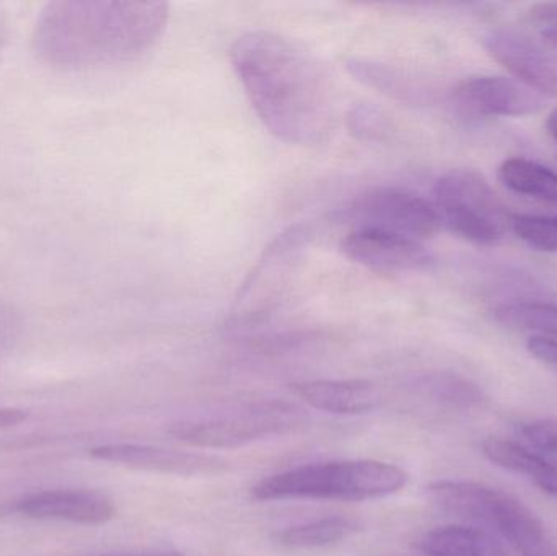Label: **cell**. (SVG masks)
Wrapping results in <instances>:
<instances>
[{
    "label": "cell",
    "instance_id": "8",
    "mask_svg": "<svg viewBox=\"0 0 557 556\" xmlns=\"http://www.w3.org/2000/svg\"><path fill=\"white\" fill-rule=\"evenodd\" d=\"M343 218L352 228H379L418 242L434 237L442 227L434 201L395 186L367 189L350 202Z\"/></svg>",
    "mask_w": 557,
    "mask_h": 556
},
{
    "label": "cell",
    "instance_id": "23",
    "mask_svg": "<svg viewBox=\"0 0 557 556\" xmlns=\"http://www.w3.org/2000/svg\"><path fill=\"white\" fill-rule=\"evenodd\" d=\"M522 440L529 444V449L543 457H557V418H540V420L523 423L519 428Z\"/></svg>",
    "mask_w": 557,
    "mask_h": 556
},
{
    "label": "cell",
    "instance_id": "14",
    "mask_svg": "<svg viewBox=\"0 0 557 556\" xmlns=\"http://www.w3.org/2000/svg\"><path fill=\"white\" fill-rule=\"evenodd\" d=\"M294 391L310 407L333 415L370 413L382 400L379 388L362 379L300 382Z\"/></svg>",
    "mask_w": 557,
    "mask_h": 556
},
{
    "label": "cell",
    "instance_id": "16",
    "mask_svg": "<svg viewBox=\"0 0 557 556\" xmlns=\"http://www.w3.org/2000/svg\"><path fill=\"white\" fill-rule=\"evenodd\" d=\"M419 551L428 556H510L491 532L465 526L428 532L419 542Z\"/></svg>",
    "mask_w": 557,
    "mask_h": 556
},
{
    "label": "cell",
    "instance_id": "1",
    "mask_svg": "<svg viewBox=\"0 0 557 556\" xmlns=\"http://www.w3.org/2000/svg\"><path fill=\"white\" fill-rule=\"evenodd\" d=\"M231 62L268 131L292 146H318L336 126V91L326 69L287 36L253 29L235 39Z\"/></svg>",
    "mask_w": 557,
    "mask_h": 556
},
{
    "label": "cell",
    "instance_id": "19",
    "mask_svg": "<svg viewBox=\"0 0 557 556\" xmlns=\"http://www.w3.org/2000/svg\"><path fill=\"white\" fill-rule=\"evenodd\" d=\"M496 319L510 329L542 333L557 339V306L546 302H512L497 307Z\"/></svg>",
    "mask_w": 557,
    "mask_h": 556
},
{
    "label": "cell",
    "instance_id": "5",
    "mask_svg": "<svg viewBox=\"0 0 557 556\" xmlns=\"http://www.w3.org/2000/svg\"><path fill=\"white\" fill-rule=\"evenodd\" d=\"M429 498L442 511L493 529L520 555L546 541L539 516L509 493L473 482L432 483Z\"/></svg>",
    "mask_w": 557,
    "mask_h": 556
},
{
    "label": "cell",
    "instance_id": "13",
    "mask_svg": "<svg viewBox=\"0 0 557 556\" xmlns=\"http://www.w3.org/2000/svg\"><path fill=\"white\" fill-rule=\"evenodd\" d=\"M20 515L39 521L101 526L116 515L114 503L107 495L90 490H49L23 496L15 506Z\"/></svg>",
    "mask_w": 557,
    "mask_h": 556
},
{
    "label": "cell",
    "instance_id": "4",
    "mask_svg": "<svg viewBox=\"0 0 557 556\" xmlns=\"http://www.w3.org/2000/svg\"><path fill=\"white\" fill-rule=\"evenodd\" d=\"M311 238L310 225L294 224L270 242L232 302L228 332L250 333L277 316L300 277Z\"/></svg>",
    "mask_w": 557,
    "mask_h": 556
},
{
    "label": "cell",
    "instance_id": "6",
    "mask_svg": "<svg viewBox=\"0 0 557 556\" xmlns=\"http://www.w3.org/2000/svg\"><path fill=\"white\" fill-rule=\"evenodd\" d=\"M307 413L297 404L261 400L214 417L173 423L170 434L199 449H237L264 437L281 436L304 427Z\"/></svg>",
    "mask_w": 557,
    "mask_h": 556
},
{
    "label": "cell",
    "instance_id": "20",
    "mask_svg": "<svg viewBox=\"0 0 557 556\" xmlns=\"http://www.w3.org/2000/svg\"><path fill=\"white\" fill-rule=\"evenodd\" d=\"M419 387L432 400L441 404L450 405V407L470 408L480 404L483 394L476 385L471 384L467 379L460 375L448 374V372H438V374L425 375Z\"/></svg>",
    "mask_w": 557,
    "mask_h": 556
},
{
    "label": "cell",
    "instance_id": "28",
    "mask_svg": "<svg viewBox=\"0 0 557 556\" xmlns=\"http://www.w3.org/2000/svg\"><path fill=\"white\" fill-rule=\"evenodd\" d=\"M10 35V20L9 12L5 7L0 3V61H2L3 52H5L7 45H9Z\"/></svg>",
    "mask_w": 557,
    "mask_h": 556
},
{
    "label": "cell",
    "instance_id": "27",
    "mask_svg": "<svg viewBox=\"0 0 557 556\" xmlns=\"http://www.w3.org/2000/svg\"><path fill=\"white\" fill-rule=\"evenodd\" d=\"M26 418H28V413L18 408H0V430L18 427L26 421Z\"/></svg>",
    "mask_w": 557,
    "mask_h": 556
},
{
    "label": "cell",
    "instance_id": "29",
    "mask_svg": "<svg viewBox=\"0 0 557 556\" xmlns=\"http://www.w3.org/2000/svg\"><path fill=\"white\" fill-rule=\"evenodd\" d=\"M522 556H557V548L555 545L549 544L548 541H545L536 545V547L530 548Z\"/></svg>",
    "mask_w": 557,
    "mask_h": 556
},
{
    "label": "cell",
    "instance_id": "18",
    "mask_svg": "<svg viewBox=\"0 0 557 556\" xmlns=\"http://www.w3.org/2000/svg\"><path fill=\"white\" fill-rule=\"evenodd\" d=\"M359 531V522L344 516L317 519L292 526L274 535V541L292 551H314V548L331 547L346 541Z\"/></svg>",
    "mask_w": 557,
    "mask_h": 556
},
{
    "label": "cell",
    "instance_id": "25",
    "mask_svg": "<svg viewBox=\"0 0 557 556\" xmlns=\"http://www.w3.org/2000/svg\"><path fill=\"white\" fill-rule=\"evenodd\" d=\"M527 348L539 361L557 368V339L545 336H532L527 343Z\"/></svg>",
    "mask_w": 557,
    "mask_h": 556
},
{
    "label": "cell",
    "instance_id": "24",
    "mask_svg": "<svg viewBox=\"0 0 557 556\" xmlns=\"http://www.w3.org/2000/svg\"><path fill=\"white\" fill-rule=\"evenodd\" d=\"M20 332V319L7 300L0 299V353L15 343Z\"/></svg>",
    "mask_w": 557,
    "mask_h": 556
},
{
    "label": "cell",
    "instance_id": "9",
    "mask_svg": "<svg viewBox=\"0 0 557 556\" xmlns=\"http://www.w3.org/2000/svg\"><path fill=\"white\" fill-rule=\"evenodd\" d=\"M339 248L344 257L376 273H409L432 264L431 251L422 242L379 228H352Z\"/></svg>",
    "mask_w": 557,
    "mask_h": 556
},
{
    "label": "cell",
    "instance_id": "30",
    "mask_svg": "<svg viewBox=\"0 0 557 556\" xmlns=\"http://www.w3.org/2000/svg\"><path fill=\"white\" fill-rule=\"evenodd\" d=\"M543 38L548 42L552 48L557 49V26H548V28H542Z\"/></svg>",
    "mask_w": 557,
    "mask_h": 556
},
{
    "label": "cell",
    "instance_id": "7",
    "mask_svg": "<svg viewBox=\"0 0 557 556\" xmlns=\"http://www.w3.org/2000/svg\"><path fill=\"white\" fill-rule=\"evenodd\" d=\"M434 196L441 224L471 244H497L510 228L512 215L476 170L444 173L435 183Z\"/></svg>",
    "mask_w": 557,
    "mask_h": 556
},
{
    "label": "cell",
    "instance_id": "10",
    "mask_svg": "<svg viewBox=\"0 0 557 556\" xmlns=\"http://www.w3.org/2000/svg\"><path fill=\"white\" fill-rule=\"evenodd\" d=\"M451 103L470 116L517 118L539 113L543 100L516 78L473 75L451 91Z\"/></svg>",
    "mask_w": 557,
    "mask_h": 556
},
{
    "label": "cell",
    "instance_id": "15",
    "mask_svg": "<svg viewBox=\"0 0 557 556\" xmlns=\"http://www.w3.org/2000/svg\"><path fill=\"white\" fill-rule=\"evenodd\" d=\"M483 454L494 466L527 477L542 492L557 498V466H553L545 457L500 437H487L483 443Z\"/></svg>",
    "mask_w": 557,
    "mask_h": 556
},
{
    "label": "cell",
    "instance_id": "26",
    "mask_svg": "<svg viewBox=\"0 0 557 556\" xmlns=\"http://www.w3.org/2000/svg\"><path fill=\"white\" fill-rule=\"evenodd\" d=\"M530 16L542 28L557 26V2L536 3L530 12Z\"/></svg>",
    "mask_w": 557,
    "mask_h": 556
},
{
    "label": "cell",
    "instance_id": "22",
    "mask_svg": "<svg viewBox=\"0 0 557 556\" xmlns=\"http://www.w3.org/2000/svg\"><path fill=\"white\" fill-rule=\"evenodd\" d=\"M347 126L359 140L375 143L389 136V118L380 108L369 103L354 104L347 114Z\"/></svg>",
    "mask_w": 557,
    "mask_h": 556
},
{
    "label": "cell",
    "instance_id": "11",
    "mask_svg": "<svg viewBox=\"0 0 557 556\" xmlns=\"http://www.w3.org/2000/svg\"><path fill=\"white\" fill-rule=\"evenodd\" d=\"M494 61L539 95L557 97V52L512 29H494L483 39Z\"/></svg>",
    "mask_w": 557,
    "mask_h": 556
},
{
    "label": "cell",
    "instance_id": "17",
    "mask_svg": "<svg viewBox=\"0 0 557 556\" xmlns=\"http://www.w3.org/2000/svg\"><path fill=\"white\" fill-rule=\"evenodd\" d=\"M499 178L517 195L557 206V173L543 163L525 157H512L500 165Z\"/></svg>",
    "mask_w": 557,
    "mask_h": 556
},
{
    "label": "cell",
    "instance_id": "3",
    "mask_svg": "<svg viewBox=\"0 0 557 556\" xmlns=\"http://www.w3.org/2000/svg\"><path fill=\"white\" fill-rule=\"evenodd\" d=\"M408 473L379 460H339L310 464L261 480L255 486L258 502L320 499V502H367L401 492Z\"/></svg>",
    "mask_w": 557,
    "mask_h": 556
},
{
    "label": "cell",
    "instance_id": "2",
    "mask_svg": "<svg viewBox=\"0 0 557 556\" xmlns=\"http://www.w3.org/2000/svg\"><path fill=\"white\" fill-rule=\"evenodd\" d=\"M169 18L165 2L58 0L36 18L32 51L59 71L126 64L159 41Z\"/></svg>",
    "mask_w": 557,
    "mask_h": 556
},
{
    "label": "cell",
    "instance_id": "12",
    "mask_svg": "<svg viewBox=\"0 0 557 556\" xmlns=\"http://www.w3.org/2000/svg\"><path fill=\"white\" fill-rule=\"evenodd\" d=\"M91 457L114 466L169 475H218L224 472V460L206 454L183 453L143 444H104L90 450Z\"/></svg>",
    "mask_w": 557,
    "mask_h": 556
},
{
    "label": "cell",
    "instance_id": "31",
    "mask_svg": "<svg viewBox=\"0 0 557 556\" xmlns=\"http://www.w3.org/2000/svg\"><path fill=\"white\" fill-rule=\"evenodd\" d=\"M546 127H548L549 136L557 143V108L549 113L548 121H546Z\"/></svg>",
    "mask_w": 557,
    "mask_h": 556
},
{
    "label": "cell",
    "instance_id": "21",
    "mask_svg": "<svg viewBox=\"0 0 557 556\" xmlns=\"http://www.w3.org/2000/svg\"><path fill=\"white\" fill-rule=\"evenodd\" d=\"M510 231L535 250L557 251V214L512 215Z\"/></svg>",
    "mask_w": 557,
    "mask_h": 556
},
{
    "label": "cell",
    "instance_id": "32",
    "mask_svg": "<svg viewBox=\"0 0 557 556\" xmlns=\"http://www.w3.org/2000/svg\"><path fill=\"white\" fill-rule=\"evenodd\" d=\"M103 556H180L176 554H156V555H103Z\"/></svg>",
    "mask_w": 557,
    "mask_h": 556
}]
</instances>
